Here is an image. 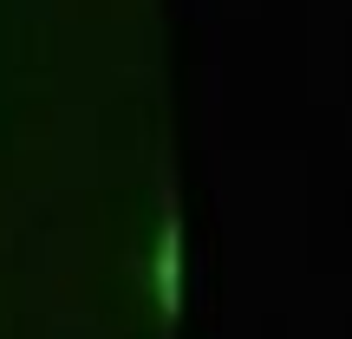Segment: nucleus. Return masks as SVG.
Here are the masks:
<instances>
[{
    "label": "nucleus",
    "instance_id": "nucleus-1",
    "mask_svg": "<svg viewBox=\"0 0 352 339\" xmlns=\"http://www.w3.org/2000/svg\"><path fill=\"white\" fill-rule=\"evenodd\" d=\"M164 307H176V228L164 235Z\"/></svg>",
    "mask_w": 352,
    "mask_h": 339
}]
</instances>
